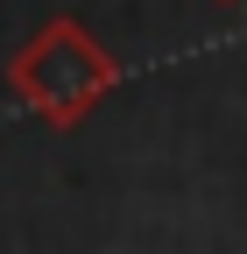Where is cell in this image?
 Listing matches in <instances>:
<instances>
[{
  "label": "cell",
  "mask_w": 247,
  "mask_h": 254,
  "mask_svg": "<svg viewBox=\"0 0 247 254\" xmlns=\"http://www.w3.org/2000/svg\"><path fill=\"white\" fill-rule=\"evenodd\" d=\"M212 7H240V0H212Z\"/></svg>",
  "instance_id": "obj_2"
},
{
  "label": "cell",
  "mask_w": 247,
  "mask_h": 254,
  "mask_svg": "<svg viewBox=\"0 0 247 254\" xmlns=\"http://www.w3.org/2000/svg\"><path fill=\"white\" fill-rule=\"evenodd\" d=\"M7 85H14V99L43 127H78L120 85V64H113V50L92 36L78 14H57V21H43L36 36L14 50Z\"/></svg>",
  "instance_id": "obj_1"
}]
</instances>
